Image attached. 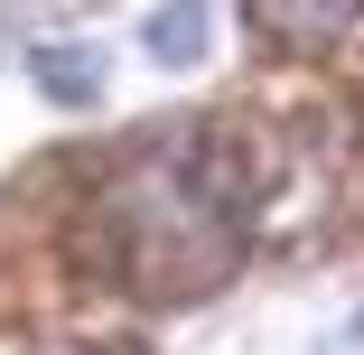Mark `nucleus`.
Wrapping results in <instances>:
<instances>
[{
	"label": "nucleus",
	"instance_id": "obj_1",
	"mask_svg": "<svg viewBox=\"0 0 364 355\" xmlns=\"http://www.w3.org/2000/svg\"><path fill=\"white\" fill-rule=\"evenodd\" d=\"M85 262L140 309H187L243 271V169L215 140L131 159L85 216Z\"/></svg>",
	"mask_w": 364,
	"mask_h": 355
},
{
	"label": "nucleus",
	"instance_id": "obj_2",
	"mask_svg": "<svg viewBox=\"0 0 364 355\" xmlns=\"http://www.w3.org/2000/svg\"><path fill=\"white\" fill-rule=\"evenodd\" d=\"M243 19H252L271 47H336V38L364 19V0H243Z\"/></svg>",
	"mask_w": 364,
	"mask_h": 355
},
{
	"label": "nucleus",
	"instance_id": "obj_3",
	"mask_svg": "<svg viewBox=\"0 0 364 355\" xmlns=\"http://www.w3.org/2000/svg\"><path fill=\"white\" fill-rule=\"evenodd\" d=\"M150 56L159 65H196L205 56V0H168V10L150 19Z\"/></svg>",
	"mask_w": 364,
	"mask_h": 355
},
{
	"label": "nucleus",
	"instance_id": "obj_4",
	"mask_svg": "<svg viewBox=\"0 0 364 355\" xmlns=\"http://www.w3.org/2000/svg\"><path fill=\"white\" fill-rule=\"evenodd\" d=\"M28 75H38V94H56V103H94V94H103L85 47H38V56H28Z\"/></svg>",
	"mask_w": 364,
	"mask_h": 355
}]
</instances>
